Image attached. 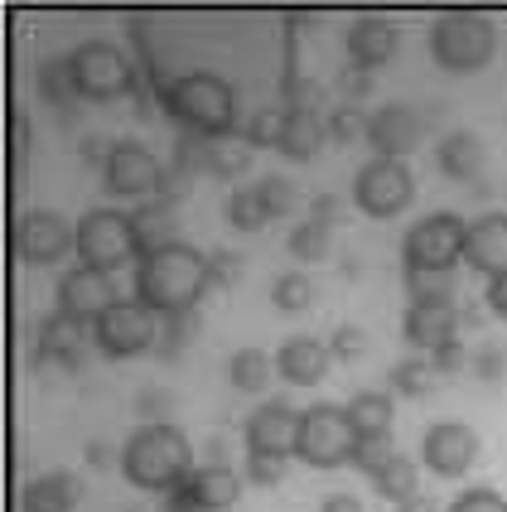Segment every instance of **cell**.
<instances>
[{
    "mask_svg": "<svg viewBox=\"0 0 507 512\" xmlns=\"http://www.w3.org/2000/svg\"><path fill=\"white\" fill-rule=\"evenodd\" d=\"M155 339H160V314L141 305L136 295L116 300L112 310L97 314V324H92V343H97L102 358H136L145 348H155Z\"/></svg>",
    "mask_w": 507,
    "mask_h": 512,
    "instance_id": "cell-9",
    "label": "cell"
},
{
    "mask_svg": "<svg viewBox=\"0 0 507 512\" xmlns=\"http://www.w3.org/2000/svg\"><path fill=\"white\" fill-rule=\"evenodd\" d=\"M430 363L440 368V377H450V372H464L474 358H469V343L464 339H450V343H440V348L430 353Z\"/></svg>",
    "mask_w": 507,
    "mask_h": 512,
    "instance_id": "cell-47",
    "label": "cell"
},
{
    "mask_svg": "<svg viewBox=\"0 0 507 512\" xmlns=\"http://www.w3.org/2000/svg\"><path fill=\"white\" fill-rule=\"evenodd\" d=\"M392 440H358V455H353V464L363 469V474H377L387 459H392Z\"/></svg>",
    "mask_w": 507,
    "mask_h": 512,
    "instance_id": "cell-51",
    "label": "cell"
},
{
    "mask_svg": "<svg viewBox=\"0 0 507 512\" xmlns=\"http://www.w3.org/2000/svg\"><path fill=\"white\" fill-rule=\"evenodd\" d=\"M10 121H15V160H25L29 145H34V136H29V116L25 112H10Z\"/></svg>",
    "mask_w": 507,
    "mask_h": 512,
    "instance_id": "cell-55",
    "label": "cell"
},
{
    "mask_svg": "<svg viewBox=\"0 0 507 512\" xmlns=\"http://www.w3.org/2000/svg\"><path fill=\"white\" fill-rule=\"evenodd\" d=\"M281 97L290 112H319V116H324V102H329L324 83H319V78H305L300 68H290L281 78Z\"/></svg>",
    "mask_w": 507,
    "mask_h": 512,
    "instance_id": "cell-35",
    "label": "cell"
},
{
    "mask_svg": "<svg viewBox=\"0 0 507 512\" xmlns=\"http://www.w3.org/2000/svg\"><path fill=\"white\" fill-rule=\"evenodd\" d=\"M34 87H39V97H44L49 107H58V112H68V107L83 97V92H78V78H73L68 54L39 58V68H34Z\"/></svg>",
    "mask_w": 507,
    "mask_h": 512,
    "instance_id": "cell-29",
    "label": "cell"
},
{
    "mask_svg": "<svg viewBox=\"0 0 507 512\" xmlns=\"http://www.w3.org/2000/svg\"><path fill=\"white\" fill-rule=\"evenodd\" d=\"M208 290V256L189 247V242H169L160 252H145L136 261V300L160 314H184L198 310Z\"/></svg>",
    "mask_w": 507,
    "mask_h": 512,
    "instance_id": "cell-1",
    "label": "cell"
},
{
    "mask_svg": "<svg viewBox=\"0 0 507 512\" xmlns=\"http://www.w3.org/2000/svg\"><path fill=\"white\" fill-rule=\"evenodd\" d=\"M116 300L121 295H116L112 271H97V266H73L58 281V310L83 319V324H97V314H107Z\"/></svg>",
    "mask_w": 507,
    "mask_h": 512,
    "instance_id": "cell-16",
    "label": "cell"
},
{
    "mask_svg": "<svg viewBox=\"0 0 507 512\" xmlns=\"http://www.w3.org/2000/svg\"><path fill=\"white\" fill-rule=\"evenodd\" d=\"M324 252H329V223L305 218V223H295V228H290V256H300V261H319Z\"/></svg>",
    "mask_w": 507,
    "mask_h": 512,
    "instance_id": "cell-39",
    "label": "cell"
},
{
    "mask_svg": "<svg viewBox=\"0 0 507 512\" xmlns=\"http://www.w3.org/2000/svg\"><path fill=\"white\" fill-rule=\"evenodd\" d=\"M15 256L29 261V266H54L58 256L78 252V223H68L58 208H25L15 218Z\"/></svg>",
    "mask_w": 507,
    "mask_h": 512,
    "instance_id": "cell-11",
    "label": "cell"
},
{
    "mask_svg": "<svg viewBox=\"0 0 507 512\" xmlns=\"http://www.w3.org/2000/svg\"><path fill=\"white\" fill-rule=\"evenodd\" d=\"M285 469H290V459L285 455H247V479H252L256 488L285 484Z\"/></svg>",
    "mask_w": 507,
    "mask_h": 512,
    "instance_id": "cell-45",
    "label": "cell"
},
{
    "mask_svg": "<svg viewBox=\"0 0 507 512\" xmlns=\"http://www.w3.org/2000/svg\"><path fill=\"white\" fill-rule=\"evenodd\" d=\"M450 512H507V498L498 488H464L450 503Z\"/></svg>",
    "mask_w": 507,
    "mask_h": 512,
    "instance_id": "cell-46",
    "label": "cell"
},
{
    "mask_svg": "<svg viewBox=\"0 0 507 512\" xmlns=\"http://www.w3.org/2000/svg\"><path fill=\"white\" fill-rule=\"evenodd\" d=\"M131 228H136V247L145 252H160L169 242H179V203L150 199L141 208H131Z\"/></svg>",
    "mask_w": 507,
    "mask_h": 512,
    "instance_id": "cell-22",
    "label": "cell"
},
{
    "mask_svg": "<svg viewBox=\"0 0 507 512\" xmlns=\"http://www.w3.org/2000/svg\"><path fill=\"white\" fill-rule=\"evenodd\" d=\"M329 363H334L329 339H314V334H290V339L281 343V353H276V372H281L290 387L324 382V377H329Z\"/></svg>",
    "mask_w": 507,
    "mask_h": 512,
    "instance_id": "cell-20",
    "label": "cell"
},
{
    "mask_svg": "<svg viewBox=\"0 0 507 512\" xmlns=\"http://www.w3.org/2000/svg\"><path fill=\"white\" fill-rule=\"evenodd\" d=\"M464 261L488 281L507 271V213H479L464 237Z\"/></svg>",
    "mask_w": 507,
    "mask_h": 512,
    "instance_id": "cell-21",
    "label": "cell"
},
{
    "mask_svg": "<svg viewBox=\"0 0 507 512\" xmlns=\"http://www.w3.org/2000/svg\"><path fill=\"white\" fill-rule=\"evenodd\" d=\"M324 126H329V141H358L367 136V116L358 102H338L324 112Z\"/></svg>",
    "mask_w": 507,
    "mask_h": 512,
    "instance_id": "cell-40",
    "label": "cell"
},
{
    "mask_svg": "<svg viewBox=\"0 0 507 512\" xmlns=\"http://www.w3.org/2000/svg\"><path fill=\"white\" fill-rule=\"evenodd\" d=\"M73 78H78V92L92 97V102H112V97H131V87L141 78V68L131 63V54L112 44V39H83L73 54Z\"/></svg>",
    "mask_w": 507,
    "mask_h": 512,
    "instance_id": "cell-7",
    "label": "cell"
},
{
    "mask_svg": "<svg viewBox=\"0 0 507 512\" xmlns=\"http://www.w3.org/2000/svg\"><path fill=\"white\" fill-rule=\"evenodd\" d=\"M411 199H416V174L406 160L372 155L363 170L353 174V203L367 218H396L401 208H411Z\"/></svg>",
    "mask_w": 507,
    "mask_h": 512,
    "instance_id": "cell-10",
    "label": "cell"
},
{
    "mask_svg": "<svg viewBox=\"0 0 507 512\" xmlns=\"http://www.w3.org/2000/svg\"><path fill=\"white\" fill-rule=\"evenodd\" d=\"M227 223H232L237 232H261L266 223H271L266 199H261V189H256V184L252 189L242 184V189H232V194H227Z\"/></svg>",
    "mask_w": 507,
    "mask_h": 512,
    "instance_id": "cell-32",
    "label": "cell"
},
{
    "mask_svg": "<svg viewBox=\"0 0 507 512\" xmlns=\"http://www.w3.org/2000/svg\"><path fill=\"white\" fill-rule=\"evenodd\" d=\"M112 150H116V141H107V136H97V131H87L83 141H78V160H83L87 170H107V160H112Z\"/></svg>",
    "mask_w": 507,
    "mask_h": 512,
    "instance_id": "cell-50",
    "label": "cell"
},
{
    "mask_svg": "<svg viewBox=\"0 0 507 512\" xmlns=\"http://www.w3.org/2000/svg\"><path fill=\"white\" fill-rule=\"evenodd\" d=\"M372 68H358V63H348L343 73H338V92H343V102H363L367 92H372Z\"/></svg>",
    "mask_w": 507,
    "mask_h": 512,
    "instance_id": "cell-48",
    "label": "cell"
},
{
    "mask_svg": "<svg viewBox=\"0 0 507 512\" xmlns=\"http://www.w3.org/2000/svg\"><path fill=\"white\" fill-rule=\"evenodd\" d=\"M319 512H363V503H358L353 493H329V498H324V508H319Z\"/></svg>",
    "mask_w": 507,
    "mask_h": 512,
    "instance_id": "cell-57",
    "label": "cell"
},
{
    "mask_svg": "<svg viewBox=\"0 0 507 512\" xmlns=\"http://www.w3.org/2000/svg\"><path fill=\"white\" fill-rule=\"evenodd\" d=\"M363 276V261L358 256H343V281H358Z\"/></svg>",
    "mask_w": 507,
    "mask_h": 512,
    "instance_id": "cell-59",
    "label": "cell"
},
{
    "mask_svg": "<svg viewBox=\"0 0 507 512\" xmlns=\"http://www.w3.org/2000/svg\"><path fill=\"white\" fill-rule=\"evenodd\" d=\"M189 484H194L198 512H227L242 498V479L232 474V464H198Z\"/></svg>",
    "mask_w": 507,
    "mask_h": 512,
    "instance_id": "cell-24",
    "label": "cell"
},
{
    "mask_svg": "<svg viewBox=\"0 0 507 512\" xmlns=\"http://www.w3.org/2000/svg\"><path fill=\"white\" fill-rule=\"evenodd\" d=\"M479 455H483V440L469 421H435L421 435V464L435 479H464L479 464Z\"/></svg>",
    "mask_w": 507,
    "mask_h": 512,
    "instance_id": "cell-12",
    "label": "cell"
},
{
    "mask_svg": "<svg viewBox=\"0 0 507 512\" xmlns=\"http://www.w3.org/2000/svg\"><path fill=\"white\" fill-rule=\"evenodd\" d=\"M116 464H121V474H126L131 488L160 493V498L198 469L189 435L179 426H169V421H145V426L116 450Z\"/></svg>",
    "mask_w": 507,
    "mask_h": 512,
    "instance_id": "cell-2",
    "label": "cell"
},
{
    "mask_svg": "<svg viewBox=\"0 0 507 512\" xmlns=\"http://www.w3.org/2000/svg\"><path fill=\"white\" fill-rule=\"evenodd\" d=\"M242 256L232 252V247H213L208 252V285H218V290H227V285H237L242 281Z\"/></svg>",
    "mask_w": 507,
    "mask_h": 512,
    "instance_id": "cell-43",
    "label": "cell"
},
{
    "mask_svg": "<svg viewBox=\"0 0 507 512\" xmlns=\"http://www.w3.org/2000/svg\"><path fill=\"white\" fill-rule=\"evenodd\" d=\"M329 141V126L319 112H290L285 107V126H281V150L290 160H314L319 145Z\"/></svg>",
    "mask_w": 507,
    "mask_h": 512,
    "instance_id": "cell-28",
    "label": "cell"
},
{
    "mask_svg": "<svg viewBox=\"0 0 507 512\" xmlns=\"http://www.w3.org/2000/svg\"><path fill=\"white\" fill-rule=\"evenodd\" d=\"M247 165H252V145L242 141V131L213 141V155H208V174L213 179H237V174H247Z\"/></svg>",
    "mask_w": 507,
    "mask_h": 512,
    "instance_id": "cell-33",
    "label": "cell"
},
{
    "mask_svg": "<svg viewBox=\"0 0 507 512\" xmlns=\"http://www.w3.org/2000/svg\"><path fill=\"white\" fill-rule=\"evenodd\" d=\"M83 488L73 474H39L20 488V512H73Z\"/></svg>",
    "mask_w": 507,
    "mask_h": 512,
    "instance_id": "cell-23",
    "label": "cell"
},
{
    "mask_svg": "<svg viewBox=\"0 0 507 512\" xmlns=\"http://www.w3.org/2000/svg\"><path fill=\"white\" fill-rule=\"evenodd\" d=\"M329 353H334V358H343V363L363 358V353H367V329H363V324H338L334 334H329Z\"/></svg>",
    "mask_w": 507,
    "mask_h": 512,
    "instance_id": "cell-44",
    "label": "cell"
},
{
    "mask_svg": "<svg viewBox=\"0 0 507 512\" xmlns=\"http://www.w3.org/2000/svg\"><path fill=\"white\" fill-rule=\"evenodd\" d=\"M435 160H440V170L450 174V179H469V184H474L483 174V160H488V155H483V141L474 131H450L445 141L435 145Z\"/></svg>",
    "mask_w": 507,
    "mask_h": 512,
    "instance_id": "cell-26",
    "label": "cell"
},
{
    "mask_svg": "<svg viewBox=\"0 0 507 512\" xmlns=\"http://www.w3.org/2000/svg\"><path fill=\"white\" fill-rule=\"evenodd\" d=\"M406 295L425 305H454V271H401Z\"/></svg>",
    "mask_w": 507,
    "mask_h": 512,
    "instance_id": "cell-36",
    "label": "cell"
},
{
    "mask_svg": "<svg viewBox=\"0 0 507 512\" xmlns=\"http://www.w3.org/2000/svg\"><path fill=\"white\" fill-rule=\"evenodd\" d=\"M387 382H392L396 397H411L421 401L435 392V382H440V368L430 363V353H411V358H401V363H392V372H387Z\"/></svg>",
    "mask_w": 507,
    "mask_h": 512,
    "instance_id": "cell-31",
    "label": "cell"
},
{
    "mask_svg": "<svg viewBox=\"0 0 507 512\" xmlns=\"http://www.w3.org/2000/svg\"><path fill=\"white\" fill-rule=\"evenodd\" d=\"M483 305H488V314H493V319H507V271L488 281V290H483Z\"/></svg>",
    "mask_w": 507,
    "mask_h": 512,
    "instance_id": "cell-53",
    "label": "cell"
},
{
    "mask_svg": "<svg viewBox=\"0 0 507 512\" xmlns=\"http://www.w3.org/2000/svg\"><path fill=\"white\" fill-rule=\"evenodd\" d=\"M160 512H198V498H194V484L184 479V484H174L160 498Z\"/></svg>",
    "mask_w": 507,
    "mask_h": 512,
    "instance_id": "cell-52",
    "label": "cell"
},
{
    "mask_svg": "<svg viewBox=\"0 0 507 512\" xmlns=\"http://www.w3.org/2000/svg\"><path fill=\"white\" fill-rule=\"evenodd\" d=\"M194 334H198V310L165 314V319H160V339H155V358H160V363H174V358L189 348Z\"/></svg>",
    "mask_w": 507,
    "mask_h": 512,
    "instance_id": "cell-34",
    "label": "cell"
},
{
    "mask_svg": "<svg viewBox=\"0 0 507 512\" xmlns=\"http://www.w3.org/2000/svg\"><path fill=\"white\" fill-rule=\"evenodd\" d=\"M83 455H87V464H92V469H107V464H112V450H107L102 440H92V445H87Z\"/></svg>",
    "mask_w": 507,
    "mask_h": 512,
    "instance_id": "cell-58",
    "label": "cell"
},
{
    "mask_svg": "<svg viewBox=\"0 0 507 512\" xmlns=\"http://www.w3.org/2000/svg\"><path fill=\"white\" fill-rule=\"evenodd\" d=\"M78 256H83V266H97V271L136 266L141 247H136L131 213H121V208H87L78 218Z\"/></svg>",
    "mask_w": 507,
    "mask_h": 512,
    "instance_id": "cell-8",
    "label": "cell"
},
{
    "mask_svg": "<svg viewBox=\"0 0 507 512\" xmlns=\"http://www.w3.org/2000/svg\"><path fill=\"white\" fill-rule=\"evenodd\" d=\"M474 372H479L483 382H498L507 372V353L498 343H479V348H474Z\"/></svg>",
    "mask_w": 507,
    "mask_h": 512,
    "instance_id": "cell-49",
    "label": "cell"
},
{
    "mask_svg": "<svg viewBox=\"0 0 507 512\" xmlns=\"http://www.w3.org/2000/svg\"><path fill=\"white\" fill-rule=\"evenodd\" d=\"M208 155H213V141H208V136H198V131H179L174 155H169V170L198 179V174H208Z\"/></svg>",
    "mask_w": 507,
    "mask_h": 512,
    "instance_id": "cell-37",
    "label": "cell"
},
{
    "mask_svg": "<svg viewBox=\"0 0 507 512\" xmlns=\"http://www.w3.org/2000/svg\"><path fill=\"white\" fill-rule=\"evenodd\" d=\"M256 189H261V199H266V213L271 218H290L295 213V179H285V174H261L256 179Z\"/></svg>",
    "mask_w": 507,
    "mask_h": 512,
    "instance_id": "cell-42",
    "label": "cell"
},
{
    "mask_svg": "<svg viewBox=\"0 0 507 512\" xmlns=\"http://www.w3.org/2000/svg\"><path fill=\"white\" fill-rule=\"evenodd\" d=\"M498 54V25L483 10H440L430 20V58L445 73H479Z\"/></svg>",
    "mask_w": 507,
    "mask_h": 512,
    "instance_id": "cell-4",
    "label": "cell"
},
{
    "mask_svg": "<svg viewBox=\"0 0 507 512\" xmlns=\"http://www.w3.org/2000/svg\"><path fill=\"white\" fill-rule=\"evenodd\" d=\"M464 237H469V223L459 213L450 208L425 213L401 237V271H454L464 261Z\"/></svg>",
    "mask_w": 507,
    "mask_h": 512,
    "instance_id": "cell-5",
    "label": "cell"
},
{
    "mask_svg": "<svg viewBox=\"0 0 507 512\" xmlns=\"http://www.w3.org/2000/svg\"><path fill=\"white\" fill-rule=\"evenodd\" d=\"M358 455V430L348 421V411L334 401H314L300 416V445L295 459H305L310 469H343Z\"/></svg>",
    "mask_w": 507,
    "mask_h": 512,
    "instance_id": "cell-6",
    "label": "cell"
},
{
    "mask_svg": "<svg viewBox=\"0 0 507 512\" xmlns=\"http://www.w3.org/2000/svg\"><path fill=\"white\" fill-rule=\"evenodd\" d=\"M425 131H430V121L411 102H387V107H377V112L367 116V145L382 160H406L411 150H421Z\"/></svg>",
    "mask_w": 507,
    "mask_h": 512,
    "instance_id": "cell-14",
    "label": "cell"
},
{
    "mask_svg": "<svg viewBox=\"0 0 507 512\" xmlns=\"http://www.w3.org/2000/svg\"><path fill=\"white\" fill-rule=\"evenodd\" d=\"M281 126H285V112L281 107H256L247 116V126H242V141L252 145H281Z\"/></svg>",
    "mask_w": 507,
    "mask_h": 512,
    "instance_id": "cell-41",
    "label": "cell"
},
{
    "mask_svg": "<svg viewBox=\"0 0 507 512\" xmlns=\"http://www.w3.org/2000/svg\"><path fill=\"white\" fill-rule=\"evenodd\" d=\"M401 334L416 353H435L440 343L459 339V305H425V300H411L406 314H401Z\"/></svg>",
    "mask_w": 507,
    "mask_h": 512,
    "instance_id": "cell-19",
    "label": "cell"
},
{
    "mask_svg": "<svg viewBox=\"0 0 507 512\" xmlns=\"http://www.w3.org/2000/svg\"><path fill=\"white\" fill-rule=\"evenodd\" d=\"M300 416L305 411H295L290 401L271 397L261 401L252 416H247V426H242V440H247V455H295V445H300Z\"/></svg>",
    "mask_w": 507,
    "mask_h": 512,
    "instance_id": "cell-15",
    "label": "cell"
},
{
    "mask_svg": "<svg viewBox=\"0 0 507 512\" xmlns=\"http://www.w3.org/2000/svg\"><path fill=\"white\" fill-rule=\"evenodd\" d=\"M92 324L73 319V314L54 310L44 324H39V343H34V368H78V353H83Z\"/></svg>",
    "mask_w": 507,
    "mask_h": 512,
    "instance_id": "cell-17",
    "label": "cell"
},
{
    "mask_svg": "<svg viewBox=\"0 0 507 512\" xmlns=\"http://www.w3.org/2000/svg\"><path fill=\"white\" fill-rule=\"evenodd\" d=\"M343 411H348V421L358 430V440H392V397L387 392H358V397L343 401Z\"/></svg>",
    "mask_w": 507,
    "mask_h": 512,
    "instance_id": "cell-25",
    "label": "cell"
},
{
    "mask_svg": "<svg viewBox=\"0 0 507 512\" xmlns=\"http://www.w3.org/2000/svg\"><path fill=\"white\" fill-rule=\"evenodd\" d=\"M372 488H377V498H387L392 508H401V503L421 498V464L396 450V455L387 459L377 474H372Z\"/></svg>",
    "mask_w": 507,
    "mask_h": 512,
    "instance_id": "cell-27",
    "label": "cell"
},
{
    "mask_svg": "<svg viewBox=\"0 0 507 512\" xmlns=\"http://www.w3.org/2000/svg\"><path fill=\"white\" fill-rule=\"evenodd\" d=\"M189 184H194L189 174H179V170H169V165H165V179H160V194H155V199L179 203V199H184V194H189Z\"/></svg>",
    "mask_w": 507,
    "mask_h": 512,
    "instance_id": "cell-54",
    "label": "cell"
},
{
    "mask_svg": "<svg viewBox=\"0 0 507 512\" xmlns=\"http://www.w3.org/2000/svg\"><path fill=\"white\" fill-rule=\"evenodd\" d=\"M160 102L184 131H198L208 141L237 131V92L223 73H179L165 83Z\"/></svg>",
    "mask_w": 507,
    "mask_h": 512,
    "instance_id": "cell-3",
    "label": "cell"
},
{
    "mask_svg": "<svg viewBox=\"0 0 507 512\" xmlns=\"http://www.w3.org/2000/svg\"><path fill=\"white\" fill-rule=\"evenodd\" d=\"M343 44H348V63H358V68H382V63H392L396 49H401V29L387 20V15H358L348 34H343Z\"/></svg>",
    "mask_w": 507,
    "mask_h": 512,
    "instance_id": "cell-18",
    "label": "cell"
},
{
    "mask_svg": "<svg viewBox=\"0 0 507 512\" xmlns=\"http://www.w3.org/2000/svg\"><path fill=\"white\" fill-rule=\"evenodd\" d=\"M271 300L281 305V310L300 314L314 305V281L305 276V271H281L276 281H271Z\"/></svg>",
    "mask_w": 507,
    "mask_h": 512,
    "instance_id": "cell-38",
    "label": "cell"
},
{
    "mask_svg": "<svg viewBox=\"0 0 507 512\" xmlns=\"http://www.w3.org/2000/svg\"><path fill=\"white\" fill-rule=\"evenodd\" d=\"M310 218H319V223H334V218H338V199H334V194H319V199L310 203Z\"/></svg>",
    "mask_w": 507,
    "mask_h": 512,
    "instance_id": "cell-56",
    "label": "cell"
},
{
    "mask_svg": "<svg viewBox=\"0 0 507 512\" xmlns=\"http://www.w3.org/2000/svg\"><path fill=\"white\" fill-rule=\"evenodd\" d=\"M102 179H107V194H116V199H155L160 194V179H165V165L155 160V150L141 141H116L112 160H107V170H102Z\"/></svg>",
    "mask_w": 507,
    "mask_h": 512,
    "instance_id": "cell-13",
    "label": "cell"
},
{
    "mask_svg": "<svg viewBox=\"0 0 507 512\" xmlns=\"http://www.w3.org/2000/svg\"><path fill=\"white\" fill-rule=\"evenodd\" d=\"M271 377H276V358L271 353H261V348H237L232 358H227V382L237 387V392H266L271 387Z\"/></svg>",
    "mask_w": 507,
    "mask_h": 512,
    "instance_id": "cell-30",
    "label": "cell"
}]
</instances>
